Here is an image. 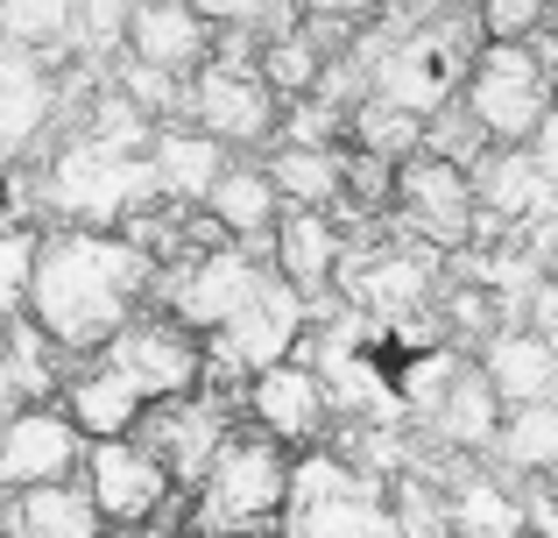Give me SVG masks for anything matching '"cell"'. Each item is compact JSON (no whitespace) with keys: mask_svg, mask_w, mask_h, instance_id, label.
I'll return each mask as SVG.
<instances>
[{"mask_svg":"<svg viewBox=\"0 0 558 538\" xmlns=\"http://www.w3.org/2000/svg\"><path fill=\"white\" fill-rule=\"evenodd\" d=\"M43 206H57V227L121 235L135 213L156 206L149 156H128V150L93 142V135H71L64 150L43 164Z\"/></svg>","mask_w":558,"mask_h":538,"instance_id":"3","label":"cell"},{"mask_svg":"<svg viewBox=\"0 0 558 538\" xmlns=\"http://www.w3.org/2000/svg\"><path fill=\"white\" fill-rule=\"evenodd\" d=\"M347 150L403 170L410 156H424V121H417V113H403V107H389V99H361L354 121H347Z\"/></svg>","mask_w":558,"mask_h":538,"instance_id":"22","label":"cell"},{"mask_svg":"<svg viewBox=\"0 0 558 538\" xmlns=\"http://www.w3.org/2000/svg\"><path fill=\"white\" fill-rule=\"evenodd\" d=\"M460 107L481 121V135H488L495 150H517V142L545 135V121L558 113V93H551V79H545L531 43H488L474 79H466Z\"/></svg>","mask_w":558,"mask_h":538,"instance_id":"5","label":"cell"},{"mask_svg":"<svg viewBox=\"0 0 558 538\" xmlns=\"http://www.w3.org/2000/svg\"><path fill=\"white\" fill-rule=\"evenodd\" d=\"M0 525L14 538H107V517L85 497V482H57V489H28V497L0 503Z\"/></svg>","mask_w":558,"mask_h":538,"instance_id":"20","label":"cell"},{"mask_svg":"<svg viewBox=\"0 0 558 538\" xmlns=\"http://www.w3.org/2000/svg\"><path fill=\"white\" fill-rule=\"evenodd\" d=\"M93 361H107V369L121 375L149 411H156V404L198 397V383H205V340L191 326H178L170 312H142L135 326H128L107 355H93Z\"/></svg>","mask_w":558,"mask_h":538,"instance_id":"7","label":"cell"},{"mask_svg":"<svg viewBox=\"0 0 558 538\" xmlns=\"http://www.w3.org/2000/svg\"><path fill=\"white\" fill-rule=\"evenodd\" d=\"M156 263L128 235L93 227H43L36 276H28V326L71 361H93L149 312Z\"/></svg>","mask_w":558,"mask_h":538,"instance_id":"1","label":"cell"},{"mask_svg":"<svg viewBox=\"0 0 558 538\" xmlns=\"http://www.w3.org/2000/svg\"><path fill=\"white\" fill-rule=\"evenodd\" d=\"M474 213H481V199H474V178H466L460 164H446V156H410L403 170H396V199H389V235H403V241H424V249H460L466 255V241H474Z\"/></svg>","mask_w":558,"mask_h":538,"instance_id":"6","label":"cell"},{"mask_svg":"<svg viewBox=\"0 0 558 538\" xmlns=\"http://www.w3.org/2000/svg\"><path fill=\"white\" fill-rule=\"evenodd\" d=\"M233 426H241V411H227V404H213L198 390V397H184V404H156L135 440L170 468V482L198 497V482L213 475V461H219V446H227Z\"/></svg>","mask_w":558,"mask_h":538,"instance_id":"12","label":"cell"},{"mask_svg":"<svg viewBox=\"0 0 558 538\" xmlns=\"http://www.w3.org/2000/svg\"><path fill=\"white\" fill-rule=\"evenodd\" d=\"M537 28H545V8H531V0H481V36L488 43H531Z\"/></svg>","mask_w":558,"mask_h":538,"instance_id":"29","label":"cell"},{"mask_svg":"<svg viewBox=\"0 0 558 538\" xmlns=\"http://www.w3.org/2000/svg\"><path fill=\"white\" fill-rule=\"evenodd\" d=\"M247 426H262L276 446L290 454H318L332 440V397L326 375L312 361H283V369H262L247 383Z\"/></svg>","mask_w":558,"mask_h":538,"instance_id":"11","label":"cell"},{"mask_svg":"<svg viewBox=\"0 0 558 538\" xmlns=\"http://www.w3.org/2000/svg\"><path fill=\"white\" fill-rule=\"evenodd\" d=\"M340 263H347V227L332 220V213H283V220H276L269 270L283 276L304 304H318L332 284H340Z\"/></svg>","mask_w":558,"mask_h":538,"instance_id":"14","label":"cell"},{"mask_svg":"<svg viewBox=\"0 0 558 538\" xmlns=\"http://www.w3.org/2000/svg\"><path fill=\"white\" fill-rule=\"evenodd\" d=\"M36 249H43V227H14V235H0V326L28 312V276H36Z\"/></svg>","mask_w":558,"mask_h":538,"instance_id":"27","label":"cell"},{"mask_svg":"<svg viewBox=\"0 0 558 538\" xmlns=\"http://www.w3.org/2000/svg\"><path fill=\"white\" fill-rule=\"evenodd\" d=\"M481 375L495 383V397H502V411L517 404V411H537V404L551 397V383H558V355H551V340L545 333H531V326H502V333H488V347H481Z\"/></svg>","mask_w":558,"mask_h":538,"instance_id":"17","label":"cell"},{"mask_svg":"<svg viewBox=\"0 0 558 538\" xmlns=\"http://www.w3.org/2000/svg\"><path fill=\"white\" fill-rule=\"evenodd\" d=\"M290 468L298 454L241 418L219 446L213 475L198 482V538H283Z\"/></svg>","mask_w":558,"mask_h":538,"instance_id":"2","label":"cell"},{"mask_svg":"<svg viewBox=\"0 0 558 538\" xmlns=\"http://www.w3.org/2000/svg\"><path fill=\"white\" fill-rule=\"evenodd\" d=\"M551 497H558V468H551Z\"/></svg>","mask_w":558,"mask_h":538,"instance_id":"31","label":"cell"},{"mask_svg":"<svg viewBox=\"0 0 558 538\" xmlns=\"http://www.w3.org/2000/svg\"><path fill=\"white\" fill-rule=\"evenodd\" d=\"M283 538H403V517H396L389 482L318 446V454H298V468H290Z\"/></svg>","mask_w":558,"mask_h":538,"instance_id":"4","label":"cell"},{"mask_svg":"<svg viewBox=\"0 0 558 538\" xmlns=\"http://www.w3.org/2000/svg\"><path fill=\"white\" fill-rule=\"evenodd\" d=\"M78 482H85V497L99 503L107 531H142L170 497H178L170 468L142 440H99V446H85V475H78Z\"/></svg>","mask_w":558,"mask_h":538,"instance_id":"10","label":"cell"},{"mask_svg":"<svg viewBox=\"0 0 558 538\" xmlns=\"http://www.w3.org/2000/svg\"><path fill=\"white\" fill-rule=\"evenodd\" d=\"M191 128L213 135L219 150H276L283 135V99L262 85L255 64H205L191 79Z\"/></svg>","mask_w":558,"mask_h":538,"instance_id":"8","label":"cell"},{"mask_svg":"<svg viewBox=\"0 0 558 538\" xmlns=\"http://www.w3.org/2000/svg\"><path fill=\"white\" fill-rule=\"evenodd\" d=\"M205 213L227 227V241L241 255H255V263H269V255H276L283 199H276V184H269V170H262V164H241V156H233L227 178L213 184V199H205Z\"/></svg>","mask_w":558,"mask_h":538,"instance_id":"15","label":"cell"},{"mask_svg":"<svg viewBox=\"0 0 558 538\" xmlns=\"http://www.w3.org/2000/svg\"><path fill=\"white\" fill-rule=\"evenodd\" d=\"M474 199H481V213H495L502 227H517L523 213L545 206V164H537L531 150H495L488 164L474 170Z\"/></svg>","mask_w":558,"mask_h":538,"instance_id":"21","label":"cell"},{"mask_svg":"<svg viewBox=\"0 0 558 538\" xmlns=\"http://www.w3.org/2000/svg\"><path fill=\"white\" fill-rule=\"evenodd\" d=\"M107 85L135 113H149L156 128H184L191 121V79H170V71L142 64V57H113V64H107Z\"/></svg>","mask_w":558,"mask_h":538,"instance_id":"23","label":"cell"},{"mask_svg":"<svg viewBox=\"0 0 558 538\" xmlns=\"http://www.w3.org/2000/svg\"><path fill=\"white\" fill-rule=\"evenodd\" d=\"M446 525H452V538H517L523 511L488 482V475H466V482L446 497Z\"/></svg>","mask_w":558,"mask_h":538,"instance_id":"26","label":"cell"},{"mask_svg":"<svg viewBox=\"0 0 558 538\" xmlns=\"http://www.w3.org/2000/svg\"><path fill=\"white\" fill-rule=\"evenodd\" d=\"M219 28L205 22V8H184V0H135L128 8V57L170 71V79H198L213 64Z\"/></svg>","mask_w":558,"mask_h":538,"instance_id":"13","label":"cell"},{"mask_svg":"<svg viewBox=\"0 0 558 538\" xmlns=\"http://www.w3.org/2000/svg\"><path fill=\"white\" fill-rule=\"evenodd\" d=\"M85 432L64 418V404H28L0 426V489L28 497V489H57L85 475Z\"/></svg>","mask_w":558,"mask_h":538,"instance_id":"9","label":"cell"},{"mask_svg":"<svg viewBox=\"0 0 558 538\" xmlns=\"http://www.w3.org/2000/svg\"><path fill=\"white\" fill-rule=\"evenodd\" d=\"M326 64L332 57L318 50L304 28H290V36H276V43H262L255 50V71H262V85H269L283 107H298V99H312L318 93V79H326Z\"/></svg>","mask_w":558,"mask_h":538,"instance_id":"25","label":"cell"},{"mask_svg":"<svg viewBox=\"0 0 558 538\" xmlns=\"http://www.w3.org/2000/svg\"><path fill=\"white\" fill-rule=\"evenodd\" d=\"M502 454L517 461V468H558V432H551V418H545V404L537 411H517V418H502Z\"/></svg>","mask_w":558,"mask_h":538,"instance_id":"28","label":"cell"},{"mask_svg":"<svg viewBox=\"0 0 558 538\" xmlns=\"http://www.w3.org/2000/svg\"><path fill=\"white\" fill-rule=\"evenodd\" d=\"M57 404H64V418H71V426H78L93 446H99V440H135L142 418H149V404H142L135 390H128L121 375L107 369V361H78V375L64 383V397H57Z\"/></svg>","mask_w":558,"mask_h":538,"instance_id":"18","label":"cell"},{"mask_svg":"<svg viewBox=\"0 0 558 538\" xmlns=\"http://www.w3.org/2000/svg\"><path fill=\"white\" fill-rule=\"evenodd\" d=\"M0 538H14V531H8V525H0Z\"/></svg>","mask_w":558,"mask_h":538,"instance_id":"32","label":"cell"},{"mask_svg":"<svg viewBox=\"0 0 558 538\" xmlns=\"http://www.w3.org/2000/svg\"><path fill=\"white\" fill-rule=\"evenodd\" d=\"M107 538H142V531H107Z\"/></svg>","mask_w":558,"mask_h":538,"instance_id":"30","label":"cell"},{"mask_svg":"<svg viewBox=\"0 0 558 538\" xmlns=\"http://www.w3.org/2000/svg\"><path fill=\"white\" fill-rule=\"evenodd\" d=\"M283 213H340L347 206V150H283L262 156Z\"/></svg>","mask_w":558,"mask_h":538,"instance_id":"19","label":"cell"},{"mask_svg":"<svg viewBox=\"0 0 558 538\" xmlns=\"http://www.w3.org/2000/svg\"><path fill=\"white\" fill-rule=\"evenodd\" d=\"M227 164L233 156L219 150L213 135H198V128H156V142H149V178H156V199H170V206H205L213 199V184L227 178Z\"/></svg>","mask_w":558,"mask_h":538,"instance_id":"16","label":"cell"},{"mask_svg":"<svg viewBox=\"0 0 558 538\" xmlns=\"http://www.w3.org/2000/svg\"><path fill=\"white\" fill-rule=\"evenodd\" d=\"M432 426L446 432L452 446H488L495 432H502V397H495V383L481 375V361H466V369H460V383H452V397L438 404Z\"/></svg>","mask_w":558,"mask_h":538,"instance_id":"24","label":"cell"}]
</instances>
